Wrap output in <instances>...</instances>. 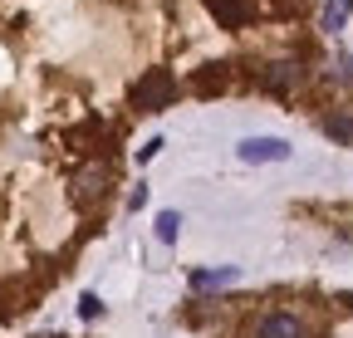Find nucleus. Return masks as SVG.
Masks as SVG:
<instances>
[{
    "label": "nucleus",
    "instance_id": "9b49d317",
    "mask_svg": "<svg viewBox=\"0 0 353 338\" xmlns=\"http://www.w3.org/2000/svg\"><path fill=\"white\" fill-rule=\"evenodd\" d=\"M176 226H182V216H176V211H162V216H157V240L172 245L176 240Z\"/></svg>",
    "mask_w": 353,
    "mask_h": 338
},
{
    "label": "nucleus",
    "instance_id": "6e6552de",
    "mask_svg": "<svg viewBox=\"0 0 353 338\" xmlns=\"http://www.w3.org/2000/svg\"><path fill=\"white\" fill-rule=\"evenodd\" d=\"M319 128H324L334 142H353V118H348V113H329V118L319 123Z\"/></svg>",
    "mask_w": 353,
    "mask_h": 338
},
{
    "label": "nucleus",
    "instance_id": "f03ea898",
    "mask_svg": "<svg viewBox=\"0 0 353 338\" xmlns=\"http://www.w3.org/2000/svg\"><path fill=\"white\" fill-rule=\"evenodd\" d=\"M108 187H113V167H108V162H83L79 172H74V201H79V206L103 201Z\"/></svg>",
    "mask_w": 353,
    "mask_h": 338
},
{
    "label": "nucleus",
    "instance_id": "20e7f679",
    "mask_svg": "<svg viewBox=\"0 0 353 338\" xmlns=\"http://www.w3.org/2000/svg\"><path fill=\"white\" fill-rule=\"evenodd\" d=\"M206 10L216 15V25L226 30H245L255 20V0H206Z\"/></svg>",
    "mask_w": 353,
    "mask_h": 338
},
{
    "label": "nucleus",
    "instance_id": "0eeeda50",
    "mask_svg": "<svg viewBox=\"0 0 353 338\" xmlns=\"http://www.w3.org/2000/svg\"><path fill=\"white\" fill-rule=\"evenodd\" d=\"M226 83H231V69H226V64H206V69L192 78V89H196L201 98H211V94H221V89H226Z\"/></svg>",
    "mask_w": 353,
    "mask_h": 338
},
{
    "label": "nucleus",
    "instance_id": "1a4fd4ad",
    "mask_svg": "<svg viewBox=\"0 0 353 338\" xmlns=\"http://www.w3.org/2000/svg\"><path fill=\"white\" fill-rule=\"evenodd\" d=\"M231 279H236V270H231V265H226V270H196V275H192V284H196V289H216V284H231Z\"/></svg>",
    "mask_w": 353,
    "mask_h": 338
},
{
    "label": "nucleus",
    "instance_id": "ddd939ff",
    "mask_svg": "<svg viewBox=\"0 0 353 338\" xmlns=\"http://www.w3.org/2000/svg\"><path fill=\"white\" fill-rule=\"evenodd\" d=\"M334 78H343V83L353 78V54H339V64H334Z\"/></svg>",
    "mask_w": 353,
    "mask_h": 338
},
{
    "label": "nucleus",
    "instance_id": "423d86ee",
    "mask_svg": "<svg viewBox=\"0 0 353 338\" xmlns=\"http://www.w3.org/2000/svg\"><path fill=\"white\" fill-rule=\"evenodd\" d=\"M255 338H304V324L294 314H265L255 324Z\"/></svg>",
    "mask_w": 353,
    "mask_h": 338
},
{
    "label": "nucleus",
    "instance_id": "9d476101",
    "mask_svg": "<svg viewBox=\"0 0 353 338\" xmlns=\"http://www.w3.org/2000/svg\"><path fill=\"white\" fill-rule=\"evenodd\" d=\"M348 10H353V0H329V6H324V30H343Z\"/></svg>",
    "mask_w": 353,
    "mask_h": 338
},
{
    "label": "nucleus",
    "instance_id": "f257e3e1",
    "mask_svg": "<svg viewBox=\"0 0 353 338\" xmlns=\"http://www.w3.org/2000/svg\"><path fill=\"white\" fill-rule=\"evenodd\" d=\"M172 98H176V78H172L167 69H148V74L128 89V103L138 108V113H162Z\"/></svg>",
    "mask_w": 353,
    "mask_h": 338
},
{
    "label": "nucleus",
    "instance_id": "f8f14e48",
    "mask_svg": "<svg viewBox=\"0 0 353 338\" xmlns=\"http://www.w3.org/2000/svg\"><path fill=\"white\" fill-rule=\"evenodd\" d=\"M103 314V299H99V294H83V299H79V319H99Z\"/></svg>",
    "mask_w": 353,
    "mask_h": 338
},
{
    "label": "nucleus",
    "instance_id": "4468645a",
    "mask_svg": "<svg viewBox=\"0 0 353 338\" xmlns=\"http://www.w3.org/2000/svg\"><path fill=\"white\" fill-rule=\"evenodd\" d=\"M162 147H167V142H162V138H152V142H148V147H138V162H152V157H157V152H162Z\"/></svg>",
    "mask_w": 353,
    "mask_h": 338
},
{
    "label": "nucleus",
    "instance_id": "39448f33",
    "mask_svg": "<svg viewBox=\"0 0 353 338\" xmlns=\"http://www.w3.org/2000/svg\"><path fill=\"white\" fill-rule=\"evenodd\" d=\"M236 157L241 162H285L290 157V142L285 138H245L236 147Z\"/></svg>",
    "mask_w": 353,
    "mask_h": 338
},
{
    "label": "nucleus",
    "instance_id": "7ed1b4c3",
    "mask_svg": "<svg viewBox=\"0 0 353 338\" xmlns=\"http://www.w3.org/2000/svg\"><path fill=\"white\" fill-rule=\"evenodd\" d=\"M304 78H309V69H304L299 59H275V64H265L260 89H265V94H294Z\"/></svg>",
    "mask_w": 353,
    "mask_h": 338
}]
</instances>
